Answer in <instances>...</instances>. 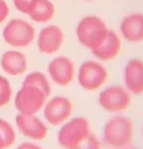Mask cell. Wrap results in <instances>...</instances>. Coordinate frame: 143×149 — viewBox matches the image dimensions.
I'll return each mask as SVG.
<instances>
[{"mask_svg": "<svg viewBox=\"0 0 143 149\" xmlns=\"http://www.w3.org/2000/svg\"><path fill=\"white\" fill-rule=\"evenodd\" d=\"M102 138L107 147L113 149H124L130 147L133 139L132 120L122 114H114L107 119L102 129Z\"/></svg>", "mask_w": 143, "mask_h": 149, "instance_id": "1", "label": "cell"}, {"mask_svg": "<svg viewBox=\"0 0 143 149\" xmlns=\"http://www.w3.org/2000/svg\"><path fill=\"white\" fill-rule=\"evenodd\" d=\"M108 30L106 22L100 16L87 15L78 21L76 26V37L84 47L92 51L105 39Z\"/></svg>", "mask_w": 143, "mask_h": 149, "instance_id": "2", "label": "cell"}, {"mask_svg": "<svg viewBox=\"0 0 143 149\" xmlns=\"http://www.w3.org/2000/svg\"><path fill=\"white\" fill-rule=\"evenodd\" d=\"M91 133L90 122L85 117H70L60 127L57 141L63 149H71Z\"/></svg>", "mask_w": 143, "mask_h": 149, "instance_id": "3", "label": "cell"}, {"mask_svg": "<svg viewBox=\"0 0 143 149\" xmlns=\"http://www.w3.org/2000/svg\"><path fill=\"white\" fill-rule=\"evenodd\" d=\"M77 82L86 91H96L103 87L108 78V71L97 60L84 61L77 70Z\"/></svg>", "mask_w": 143, "mask_h": 149, "instance_id": "4", "label": "cell"}, {"mask_svg": "<svg viewBox=\"0 0 143 149\" xmlns=\"http://www.w3.org/2000/svg\"><path fill=\"white\" fill-rule=\"evenodd\" d=\"M131 102V93L124 88V86H107L98 95L100 107L112 114H119L128 109Z\"/></svg>", "mask_w": 143, "mask_h": 149, "instance_id": "5", "label": "cell"}, {"mask_svg": "<svg viewBox=\"0 0 143 149\" xmlns=\"http://www.w3.org/2000/svg\"><path fill=\"white\" fill-rule=\"evenodd\" d=\"M36 32L34 26L22 19H13L5 25L3 37L13 47H26L35 40Z\"/></svg>", "mask_w": 143, "mask_h": 149, "instance_id": "6", "label": "cell"}, {"mask_svg": "<svg viewBox=\"0 0 143 149\" xmlns=\"http://www.w3.org/2000/svg\"><path fill=\"white\" fill-rule=\"evenodd\" d=\"M46 101L47 96L38 87L22 83L15 96L14 103L17 112L21 114H36L43 109Z\"/></svg>", "mask_w": 143, "mask_h": 149, "instance_id": "7", "label": "cell"}, {"mask_svg": "<svg viewBox=\"0 0 143 149\" xmlns=\"http://www.w3.org/2000/svg\"><path fill=\"white\" fill-rule=\"evenodd\" d=\"M47 74L56 86L67 87L76 77L75 63L66 56H57L50 61L47 66Z\"/></svg>", "mask_w": 143, "mask_h": 149, "instance_id": "8", "label": "cell"}, {"mask_svg": "<svg viewBox=\"0 0 143 149\" xmlns=\"http://www.w3.org/2000/svg\"><path fill=\"white\" fill-rule=\"evenodd\" d=\"M44 118L51 125H61L71 117L72 102L63 96H55L45 102L43 107Z\"/></svg>", "mask_w": 143, "mask_h": 149, "instance_id": "9", "label": "cell"}, {"mask_svg": "<svg viewBox=\"0 0 143 149\" xmlns=\"http://www.w3.org/2000/svg\"><path fill=\"white\" fill-rule=\"evenodd\" d=\"M16 127L22 136L33 139V141H43L47 137V125L36 114H21L19 113L15 118Z\"/></svg>", "mask_w": 143, "mask_h": 149, "instance_id": "10", "label": "cell"}, {"mask_svg": "<svg viewBox=\"0 0 143 149\" xmlns=\"http://www.w3.org/2000/svg\"><path fill=\"white\" fill-rule=\"evenodd\" d=\"M63 31L57 25H47L40 30L38 35V49L41 54L52 55L62 47Z\"/></svg>", "mask_w": 143, "mask_h": 149, "instance_id": "11", "label": "cell"}, {"mask_svg": "<svg viewBox=\"0 0 143 149\" xmlns=\"http://www.w3.org/2000/svg\"><path fill=\"white\" fill-rule=\"evenodd\" d=\"M124 88L135 96L143 95V60L131 58L123 68Z\"/></svg>", "mask_w": 143, "mask_h": 149, "instance_id": "12", "label": "cell"}, {"mask_svg": "<svg viewBox=\"0 0 143 149\" xmlns=\"http://www.w3.org/2000/svg\"><path fill=\"white\" fill-rule=\"evenodd\" d=\"M119 32L128 42L143 41V14L132 13L126 15L119 24Z\"/></svg>", "mask_w": 143, "mask_h": 149, "instance_id": "13", "label": "cell"}, {"mask_svg": "<svg viewBox=\"0 0 143 149\" xmlns=\"http://www.w3.org/2000/svg\"><path fill=\"white\" fill-rule=\"evenodd\" d=\"M122 47L121 37L112 30H108L107 35L101 41L100 45L96 49L91 51L98 61H111L114 57H117Z\"/></svg>", "mask_w": 143, "mask_h": 149, "instance_id": "14", "label": "cell"}, {"mask_svg": "<svg viewBox=\"0 0 143 149\" xmlns=\"http://www.w3.org/2000/svg\"><path fill=\"white\" fill-rule=\"evenodd\" d=\"M0 66L3 71L10 76H19L26 72L27 60L25 55L16 50L6 51L0 58Z\"/></svg>", "mask_w": 143, "mask_h": 149, "instance_id": "15", "label": "cell"}, {"mask_svg": "<svg viewBox=\"0 0 143 149\" xmlns=\"http://www.w3.org/2000/svg\"><path fill=\"white\" fill-rule=\"evenodd\" d=\"M31 20L40 24H45L52 20L55 16V5L51 0H36L31 11L29 13Z\"/></svg>", "mask_w": 143, "mask_h": 149, "instance_id": "16", "label": "cell"}, {"mask_svg": "<svg viewBox=\"0 0 143 149\" xmlns=\"http://www.w3.org/2000/svg\"><path fill=\"white\" fill-rule=\"evenodd\" d=\"M22 83L38 87L39 90L43 91L47 97L51 95V85H50V80L47 78V76H46L45 73L40 72V71H34V72L29 73L24 78Z\"/></svg>", "mask_w": 143, "mask_h": 149, "instance_id": "17", "label": "cell"}, {"mask_svg": "<svg viewBox=\"0 0 143 149\" xmlns=\"http://www.w3.org/2000/svg\"><path fill=\"white\" fill-rule=\"evenodd\" d=\"M0 137H1L6 148L13 146L16 139V134L13 125L9 122H6L5 119H1V118H0Z\"/></svg>", "mask_w": 143, "mask_h": 149, "instance_id": "18", "label": "cell"}, {"mask_svg": "<svg viewBox=\"0 0 143 149\" xmlns=\"http://www.w3.org/2000/svg\"><path fill=\"white\" fill-rule=\"evenodd\" d=\"M11 86L6 77L0 74V107L6 106L11 100Z\"/></svg>", "mask_w": 143, "mask_h": 149, "instance_id": "19", "label": "cell"}, {"mask_svg": "<svg viewBox=\"0 0 143 149\" xmlns=\"http://www.w3.org/2000/svg\"><path fill=\"white\" fill-rule=\"evenodd\" d=\"M71 149H101V142L97 137L91 133L89 137H86L84 141Z\"/></svg>", "mask_w": 143, "mask_h": 149, "instance_id": "20", "label": "cell"}, {"mask_svg": "<svg viewBox=\"0 0 143 149\" xmlns=\"http://www.w3.org/2000/svg\"><path fill=\"white\" fill-rule=\"evenodd\" d=\"M35 1L36 0H13L14 6L16 8V10L25 14V15H29V13L33 9Z\"/></svg>", "mask_w": 143, "mask_h": 149, "instance_id": "21", "label": "cell"}, {"mask_svg": "<svg viewBox=\"0 0 143 149\" xmlns=\"http://www.w3.org/2000/svg\"><path fill=\"white\" fill-rule=\"evenodd\" d=\"M9 15V6L4 0H0V24L5 20Z\"/></svg>", "mask_w": 143, "mask_h": 149, "instance_id": "22", "label": "cell"}, {"mask_svg": "<svg viewBox=\"0 0 143 149\" xmlns=\"http://www.w3.org/2000/svg\"><path fill=\"white\" fill-rule=\"evenodd\" d=\"M16 149H43V148H41L40 146H38V144H34V143L26 142V143L20 144V146L17 147Z\"/></svg>", "mask_w": 143, "mask_h": 149, "instance_id": "23", "label": "cell"}, {"mask_svg": "<svg viewBox=\"0 0 143 149\" xmlns=\"http://www.w3.org/2000/svg\"><path fill=\"white\" fill-rule=\"evenodd\" d=\"M0 149H6V147H5V144H4L1 137H0Z\"/></svg>", "mask_w": 143, "mask_h": 149, "instance_id": "24", "label": "cell"}, {"mask_svg": "<svg viewBox=\"0 0 143 149\" xmlns=\"http://www.w3.org/2000/svg\"><path fill=\"white\" fill-rule=\"evenodd\" d=\"M124 149H135V148H128V147H127V148H124Z\"/></svg>", "mask_w": 143, "mask_h": 149, "instance_id": "25", "label": "cell"}, {"mask_svg": "<svg viewBox=\"0 0 143 149\" xmlns=\"http://www.w3.org/2000/svg\"><path fill=\"white\" fill-rule=\"evenodd\" d=\"M86 1H92V0H86Z\"/></svg>", "mask_w": 143, "mask_h": 149, "instance_id": "26", "label": "cell"}]
</instances>
